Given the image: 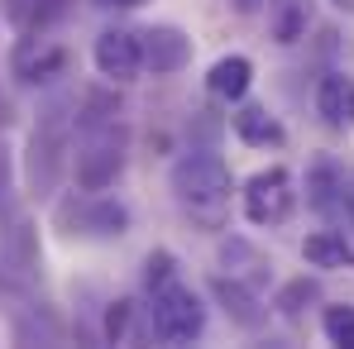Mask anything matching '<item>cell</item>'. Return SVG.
Returning <instances> with one entry per match:
<instances>
[{
    "label": "cell",
    "mask_w": 354,
    "mask_h": 349,
    "mask_svg": "<svg viewBox=\"0 0 354 349\" xmlns=\"http://www.w3.org/2000/svg\"><path fill=\"white\" fill-rule=\"evenodd\" d=\"M144 62L158 72V77H173L182 72L187 62H192V39L173 29V24H153L149 34H144Z\"/></svg>",
    "instance_id": "cell-5"
},
{
    "label": "cell",
    "mask_w": 354,
    "mask_h": 349,
    "mask_svg": "<svg viewBox=\"0 0 354 349\" xmlns=\"http://www.w3.org/2000/svg\"><path fill=\"white\" fill-rule=\"evenodd\" d=\"M301 258L311 268H354V244L340 230H316L301 239Z\"/></svg>",
    "instance_id": "cell-10"
},
{
    "label": "cell",
    "mask_w": 354,
    "mask_h": 349,
    "mask_svg": "<svg viewBox=\"0 0 354 349\" xmlns=\"http://www.w3.org/2000/svg\"><path fill=\"white\" fill-rule=\"evenodd\" d=\"M316 111H321V120H326L330 129H350L354 124V77H345V72L321 77V86H316Z\"/></svg>",
    "instance_id": "cell-6"
},
{
    "label": "cell",
    "mask_w": 354,
    "mask_h": 349,
    "mask_svg": "<svg viewBox=\"0 0 354 349\" xmlns=\"http://www.w3.org/2000/svg\"><path fill=\"white\" fill-rule=\"evenodd\" d=\"M173 191H177V201L192 206L196 216H216V211L230 201L235 177L225 168V158H216V153H192V158H182L173 168Z\"/></svg>",
    "instance_id": "cell-1"
},
{
    "label": "cell",
    "mask_w": 354,
    "mask_h": 349,
    "mask_svg": "<svg viewBox=\"0 0 354 349\" xmlns=\"http://www.w3.org/2000/svg\"><path fill=\"white\" fill-rule=\"evenodd\" d=\"M249 82H254V62L239 58V53L221 58L206 72V91L221 96V101H244V96H249Z\"/></svg>",
    "instance_id": "cell-8"
},
{
    "label": "cell",
    "mask_w": 354,
    "mask_h": 349,
    "mask_svg": "<svg viewBox=\"0 0 354 349\" xmlns=\"http://www.w3.org/2000/svg\"><path fill=\"white\" fill-rule=\"evenodd\" d=\"M297 206V191H292V173L288 168H263V173L249 177L244 187V216L254 225H283Z\"/></svg>",
    "instance_id": "cell-3"
},
{
    "label": "cell",
    "mask_w": 354,
    "mask_h": 349,
    "mask_svg": "<svg viewBox=\"0 0 354 349\" xmlns=\"http://www.w3.org/2000/svg\"><path fill=\"white\" fill-rule=\"evenodd\" d=\"M153 330H158L163 340H173V345L196 340V335L206 330V306H201V296L192 287H182V283H158V292H153Z\"/></svg>",
    "instance_id": "cell-2"
},
{
    "label": "cell",
    "mask_w": 354,
    "mask_h": 349,
    "mask_svg": "<svg viewBox=\"0 0 354 349\" xmlns=\"http://www.w3.org/2000/svg\"><path fill=\"white\" fill-rule=\"evenodd\" d=\"M144 39V34H139ZM129 29H106L101 39H96V67H101V77H111V82H134L139 77V67H144V44H139Z\"/></svg>",
    "instance_id": "cell-4"
},
{
    "label": "cell",
    "mask_w": 354,
    "mask_h": 349,
    "mask_svg": "<svg viewBox=\"0 0 354 349\" xmlns=\"http://www.w3.org/2000/svg\"><path fill=\"white\" fill-rule=\"evenodd\" d=\"M101 5H124V10H134V5H144V0H101Z\"/></svg>",
    "instance_id": "cell-14"
},
{
    "label": "cell",
    "mask_w": 354,
    "mask_h": 349,
    "mask_svg": "<svg viewBox=\"0 0 354 349\" xmlns=\"http://www.w3.org/2000/svg\"><path fill=\"white\" fill-rule=\"evenodd\" d=\"M306 24H311V0H273L268 5V34H273V44H283V48L301 44Z\"/></svg>",
    "instance_id": "cell-9"
},
{
    "label": "cell",
    "mask_w": 354,
    "mask_h": 349,
    "mask_svg": "<svg viewBox=\"0 0 354 349\" xmlns=\"http://www.w3.org/2000/svg\"><path fill=\"white\" fill-rule=\"evenodd\" d=\"M120 163H124V153H120V134H106V139H96V144L77 158V177H82V187L101 191L106 182H115Z\"/></svg>",
    "instance_id": "cell-7"
},
{
    "label": "cell",
    "mask_w": 354,
    "mask_h": 349,
    "mask_svg": "<svg viewBox=\"0 0 354 349\" xmlns=\"http://www.w3.org/2000/svg\"><path fill=\"white\" fill-rule=\"evenodd\" d=\"M321 326H326V340H330V345L354 349V306H330V311L321 316Z\"/></svg>",
    "instance_id": "cell-12"
},
{
    "label": "cell",
    "mask_w": 354,
    "mask_h": 349,
    "mask_svg": "<svg viewBox=\"0 0 354 349\" xmlns=\"http://www.w3.org/2000/svg\"><path fill=\"white\" fill-rule=\"evenodd\" d=\"M124 326H129V301H115V311L106 316V335L120 340V335H124Z\"/></svg>",
    "instance_id": "cell-13"
},
{
    "label": "cell",
    "mask_w": 354,
    "mask_h": 349,
    "mask_svg": "<svg viewBox=\"0 0 354 349\" xmlns=\"http://www.w3.org/2000/svg\"><path fill=\"white\" fill-rule=\"evenodd\" d=\"M235 134L244 144H254V149H278L283 144V124L268 115L263 106H244L235 115Z\"/></svg>",
    "instance_id": "cell-11"
}]
</instances>
